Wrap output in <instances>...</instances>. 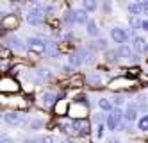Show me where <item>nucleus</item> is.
Returning <instances> with one entry per match:
<instances>
[{
	"mask_svg": "<svg viewBox=\"0 0 148 143\" xmlns=\"http://www.w3.org/2000/svg\"><path fill=\"white\" fill-rule=\"evenodd\" d=\"M25 47H27V50L30 52V54H36V56H43V54L47 52V48H48V43L45 41V39H41V38H29L27 39V43H25Z\"/></svg>",
	"mask_w": 148,
	"mask_h": 143,
	"instance_id": "nucleus-1",
	"label": "nucleus"
},
{
	"mask_svg": "<svg viewBox=\"0 0 148 143\" xmlns=\"http://www.w3.org/2000/svg\"><path fill=\"white\" fill-rule=\"evenodd\" d=\"M45 7L41 4H34L32 7H30V11L27 13V21L30 25H41L45 20Z\"/></svg>",
	"mask_w": 148,
	"mask_h": 143,
	"instance_id": "nucleus-2",
	"label": "nucleus"
},
{
	"mask_svg": "<svg viewBox=\"0 0 148 143\" xmlns=\"http://www.w3.org/2000/svg\"><path fill=\"white\" fill-rule=\"evenodd\" d=\"M88 21H89V18H88V11H84V9L70 11V13L66 15V23H68V25H73V23L86 25Z\"/></svg>",
	"mask_w": 148,
	"mask_h": 143,
	"instance_id": "nucleus-3",
	"label": "nucleus"
},
{
	"mask_svg": "<svg viewBox=\"0 0 148 143\" xmlns=\"http://www.w3.org/2000/svg\"><path fill=\"white\" fill-rule=\"evenodd\" d=\"M91 61V54L88 50H77L73 52L70 56V64L71 66H82V64H86Z\"/></svg>",
	"mask_w": 148,
	"mask_h": 143,
	"instance_id": "nucleus-4",
	"label": "nucleus"
},
{
	"mask_svg": "<svg viewBox=\"0 0 148 143\" xmlns=\"http://www.w3.org/2000/svg\"><path fill=\"white\" fill-rule=\"evenodd\" d=\"M123 118H125V113L121 111L120 107H114L112 111H111V115L107 116V127L111 131H116V129L120 127V124H121Z\"/></svg>",
	"mask_w": 148,
	"mask_h": 143,
	"instance_id": "nucleus-5",
	"label": "nucleus"
},
{
	"mask_svg": "<svg viewBox=\"0 0 148 143\" xmlns=\"http://www.w3.org/2000/svg\"><path fill=\"white\" fill-rule=\"evenodd\" d=\"M88 131H89V122H88V120H84V118H75V120L71 122L70 134L80 136V134H86Z\"/></svg>",
	"mask_w": 148,
	"mask_h": 143,
	"instance_id": "nucleus-6",
	"label": "nucleus"
},
{
	"mask_svg": "<svg viewBox=\"0 0 148 143\" xmlns=\"http://www.w3.org/2000/svg\"><path fill=\"white\" fill-rule=\"evenodd\" d=\"M111 38H112L116 43H120V45H127L129 32H127L125 29H121V27H114V29H111Z\"/></svg>",
	"mask_w": 148,
	"mask_h": 143,
	"instance_id": "nucleus-7",
	"label": "nucleus"
},
{
	"mask_svg": "<svg viewBox=\"0 0 148 143\" xmlns=\"http://www.w3.org/2000/svg\"><path fill=\"white\" fill-rule=\"evenodd\" d=\"M132 41H134V43H132L134 52H137V54H145V52H148V43L145 41V38H141V36H134Z\"/></svg>",
	"mask_w": 148,
	"mask_h": 143,
	"instance_id": "nucleus-8",
	"label": "nucleus"
},
{
	"mask_svg": "<svg viewBox=\"0 0 148 143\" xmlns=\"http://www.w3.org/2000/svg\"><path fill=\"white\" fill-rule=\"evenodd\" d=\"M4 122L5 124H9V125H20V124H22L23 122V118H22V115H20V113H5L4 115Z\"/></svg>",
	"mask_w": 148,
	"mask_h": 143,
	"instance_id": "nucleus-9",
	"label": "nucleus"
},
{
	"mask_svg": "<svg viewBox=\"0 0 148 143\" xmlns=\"http://www.w3.org/2000/svg\"><path fill=\"white\" fill-rule=\"evenodd\" d=\"M16 25H18V16H14V15H5L2 18V27L4 29L11 30V29H16Z\"/></svg>",
	"mask_w": 148,
	"mask_h": 143,
	"instance_id": "nucleus-10",
	"label": "nucleus"
},
{
	"mask_svg": "<svg viewBox=\"0 0 148 143\" xmlns=\"http://www.w3.org/2000/svg\"><path fill=\"white\" fill-rule=\"evenodd\" d=\"M0 88H2V91H18V82L11 77H5V79H2Z\"/></svg>",
	"mask_w": 148,
	"mask_h": 143,
	"instance_id": "nucleus-11",
	"label": "nucleus"
},
{
	"mask_svg": "<svg viewBox=\"0 0 148 143\" xmlns=\"http://www.w3.org/2000/svg\"><path fill=\"white\" fill-rule=\"evenodd\" d=\"M39 100H41L43 106H54L57 102V97H56V93H52V91H43L41 97H39Z\"/></svg>",
	"mask_w": 148,
	"mask_h": 143,
	"instance_id": "nucleus-12",
	"label": "nucleus"
},
{
	"mask_svg": "<svg viewBox=\"0 0 148 143\" xmlns=\"http://www.w3.org/2000/svg\"><path fill=\"white\" fill-rule=\"evenodd\" d=\"M125 86H132V79L129 77H118L111 82V88H125Z\"/></svg>",
	"mask_w": 148,
	"mask_h": 143,
	"instance_id": "nucleus-13",
	"label": "nucleus"
},
{
	"mask_svg": "<svg viewBox=\"0 0 148 143\" xmlns=\"http://www.w3.org/2000/svg\"><path fill=\"white\" fill-rule=\"evenodd\" d=\"M125 120L129 124H132V122H136L137 120V109H136V106H129L127 107V111H125Z\"/></svg>",
	"mask_w": 148,
	"mask_h": 143,
	"instance_id": "nucleus-14",
	"label": "nucleus"
},
{
	"mask_svg": "<svg viewBox=\"0 0 148 143\" xmlns=\"http://www.w3.org/2000/svg\"><path fill=\"white\" fill-rule=\"evenodd\" d=\"M118 54H120V56H123V57H127V59H134V57H136L134 50H132L129 45H120V48H118Z\"/></svg>",
	"mask_w": 148,
	"mask_h": 143,
	"instance_id": "nucleus-15",
	"label": "nucleus"
},
{
	"mask_svg": "<svg viewBox=\"0 0 148 143\" xmlns=\"http://www.w3.org/2000/svg\"><path fill=\"white\" fill-rule=\"evenodd\" d=\"M86 32H88L89 36H98V25H97V21H95V20L89 18V21L86 23Z\"/></svg>",
	"mask_w": 148,
	"mask_h": 143,
	"instance_id": "nucleus-16",
	"label": "nucleus"
},
{
	"mask_svg": "<svg viewBox=\"0 0 148 143\" xmlns=\"http://www.w3.org/2000/svg\"><path fill=\"white\" fill-rule=\"evenodd\" d=\"M7 45L11 47L13 50H22V48H23V45H22V39H20V38H14V36L7 38Z\"/></svg>",
	"mask_w": 148,
	"mask_h": 143,
	"instance_id": "nucleus-17",
	"label": "nucleus"
},
{
	"mask_svg": "<svg viewBox=\"0 0 148 143\" xmlns=\"http://www.w3.org/2000/svg\"><path fill=\"white\" fill-rule=\"evenodd\" d=\"M112 106L114 104H112V100H109V98H100V100H98V107L102 109V111H109L111 113L112 109H114Z\"/></svg>",
	"mask_w": 148,
	"mask_h": 143,
	"instance_id": "nucleus-18",
	"label": "nucleus"
},
{
	"mask_svg": "<svg viewBox=\"0 0 148 143\" xmlns=\"http://www.w3.org/2000/svg\"><path fill=\"white\" fill-rule=\"evenodd\" d=\"M129 13H130L132 16L143 15V7H141V4H139V2H132V4H129Z\"/></svg>",
	"mask_w": 148,
	"mask_h": 143,
	"instance_id": "nucleus-19",
	"label": "nucleus"
},
{
	"mask_svg": "<svg viewBox=\"0 0 148 143\" xmlns=\"http://www.w3.org/2000/svg\"><path fill=\"white\" fill-rule=\"evenodd\" d=\"M97 7H98V4L95 2V0H84V2H82V9H84V11H88V13L95 11Z\"/></svg>",
	"mask_w": 148,
	"mask_h": 143,
	"instance_id": "nucleus-20",
	"label": "nucleus"
},
{
	"mask_svg": "<svg viewBox=\"0 0 148 143\" xmlns=\"http://www.w3.org/2000/svg\"><path fill=\"white\" fill-rule=\"evenodd\" d=\"M56 111H57V115H66L68 113V102L59 100V104H56Z\"/></svg>",
	"mask_w": 148,
	"mask_h": 143,
	"instance_id": "nucleus-21",
	"label": "nucleus"
},
{
	"mask_svg": "<svg viewBox=\"0 0 148 143\" xmlns=\"http://www.w3.org/2000/svg\"><path fill=\"white\" fill-rule=\"evenodd\" d=\"M137 129L139 131H148V115H143L137 120Z\"/></svg>",
	"mask_w": 148,
	"mask_h": 143,
	"instance_id": "nucleus-22",
	"label": "nucleus"
},
{
	"mask_svg": "<svg viewBox=\"0 0 148 143\" xmlns=\"http://www.w3.org/2000/svg\"><path fill=\"white\" fill-rule=\"evenodd\" d=\"M118 56H120L118 50H107V52H105V59H107V61H116Z\"/></svg>",
	"mask_w": 148,
	"mask_h": 143,
	"instance_id": "nucleus-23",
	"label": "nucleus"
},
{
	"mask_svg": "<svg viewBox=\"0 0 148 143\" xmlns=\"http://www.w3.org/2000/svg\"><path fill=\"white\" fill-rule=\"evenodd\" d=\"M29 127L32 129V131H38V129L43 127V122H41V120H30V122H29Z\"/></svg>",
	"mask_w": 148,
	"mask_h": 143,
	"instance_id": "nucleus-24",
	"label": "nucleus"
},
{
	"mask_svg": "<svg viewBox=\"0 0 148 143\" xmlns=\"http://www.w3.org/2000/svg\"><path fill=\"white\" fill-rule=\"evenodd\" d=\"M103 133H105V125L100 122V124H97V138L98 140H102L103 138Z\"/></svg>",
	"mask_w": 148,
	"mask_h": 143,
	"instance_id": "nucleus-25",
	"label": "nucleus"
},
{
	"mask_svg": "<svg viewBox=\"0 0 148 143\" xmlns=\"http://www.w3.org/2000/svg\"><path fill=\"white\" fill-rule=\"evenodd\" d=\"M123 102H125V97H123V95H116V97L112 98V104H114L116 107H120Z\"/></svg>",
	"mask_w": 148,
	"mask_h": 143,
	"instance_id": "nucleus-26",
	"label": "nucleus"
},
{
	"mask_svg": "<svg viewBox=\"0 0 148 143\" xmlns=\"http://www.w3.org/2000/svg\"><path fill=\"white\" fill-rule=\"evenodd\" d=\"M39 143H56V138L54 136H43L39 140Z\"/></svg>",
	"mask_w": 148,
	"mask_h": 143,
	"instance_id": "nucleus-27",
	"label": "nucleus"
},
{
	"mask_svg": "<svg viewBox=\"0 0 148 143\" xmlns=\"http://www.w3.org/2000/svg\"><path fill=\"white\" fill-rule=\"evenodd\" d=\"M38 75L41 77V79H48V77H50L48 70H38Z\"/></svg>",
	"mask_w": 148,
	"mask_h": 143,
	"instance_id": "nucleus-28",
	"label": "nucleus"
},
{
	"mask_svg": "<svg viewBox=\"0 0 148 143\" xmlns=\"http://www.w3.org/2000/svg\"><path fill=\"white\" fill-rule=\"evenodd\" d=\"M88 82H91V84H98L100 79H98L97 75H89V77H88Z\"/></svg>",
	"mask_w": 148,
	"mask_h": 143,
	"instance_id": "nucleus-29",
	"label": "nucleus"
},
{
	"mask_svg": "<svg viewBox=\"0 0 148 143\" xmlns=\"http://www.w3.org/2000/svg\"><path fill=\"white\" fill-rule=\"evenodd\" d=\"M105 47H107V41H105L103 38L97 41V48H105Z\"/></svg>",
	"mask_w": 148,
	"mask_h": 143,
	"instance_id": "nucleus-30",
	"label": "nucleus"
},
{
	"mask_svg": "<svg viewBox=\"0 0 148 143\" xmlns=\"http://www.w3.org/2000/svg\"><path fill=\"white\" fill-rule=\"evenodd\" d=\"M141 29L148 32V20H141Z\"/></svg>",
	"mask_w": 148,
	"mask_h": 143,
	"instance_id": "nucleus-31",
	"label": "nucleus"
},
{
	"mask_svg": "<svg viewBox=\"0 0 148 143\" xmlns=\"http://www.w3.org/2000/svg\"><path fill=\"white\" fill-rule=\"evenodd\" d=\"M2 143H14V141L9 138V136H2Z\"/></svg>",
	"mask_w": 148,
	"mask_h": 143,
	"instance_id": "nucleus-32",
	"label": "nucleus"
},
{
	"mask_svg": "<svg viewBox=\"0 0 148 143\" xmlns=\"http://www.w3.org/2000/svg\"><path fill=\"white\" fill-rule=\"evenodd\" d=\"M2 56H4V59H7V56H9V50H7V48L2 50Z\"/></svg>",
	"mask_w": 148,
	"mask_h": 143,
	"instance_id": "nucleus-33",
	"label": "nucleus"
},
{
	"mask_svg": "<svg viewBox=\"0 0 148 143\" xmlns=\"http://www.w3.org/2000/svg\"><path fill=\"white\" fill-rule=\"evenodd\" d=\"M23 143H39V141H38V140H25Z\"/></svg>",
	"mask_w": 148,
	"mask_h": 143,
	"instance_id": "nucleus-34",
	"label": "nucleus"
},
{
	"mask_svg": "<svg viewBox=\"0 0 148 143\" xmlns=\"http://www.w3.org/2000/svg\"><path fill=\"white\" fill-rule=\"evenodd\" d=\"M109 143H120V141H118V140H111Z\"/></svg>",
	"mask_w": 148,
	"mask_h": 143,
	"instance_id": "nucleus-35",
	"label": "nucleus"
},
{
	"mask_svg": "<svg viewBox=\"0 0 148 143\" xmlns=\"http://www.w3.org/2000/svg\"><path fill=\"white\" fill-rule=\"evenodd\" d=\"M145 81H146V82H148V77H145Z\"/></svg>",
	"mask_w": 148,
	"mask_h": 143,
	"instance_id": "nucleus-36",
	"label": "nucleus"
},
{
	"mask_svg": "<svg viewBox=\"0 0 148 143\" xmlns=\"http://www.w3.org/2000/svg\"><path fill=\"white\" fill-rule=\"evenodd\" d=\"M59 143H66V141H59Z\"/></svg>",
	"mask_w": 148,
	"mask_h": 143,
	"instance_id": "nucleus-37",
	"label": "nucleus"
}]
</instances>
